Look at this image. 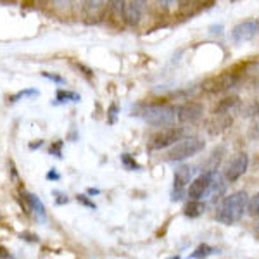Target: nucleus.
Listing matches in <instances>:
<instances>
[{
	"mask_svg": "<svg viewBox=\"0 0 259 259\" xmlns=\"http://www.w3.org/2000/svg\"><path fill=\"white\" fill-rule=\"evenodd\" d=\"M247 202H249L247 192L244 190L233 192L232 195H228V197L221 200L218 209H216V220L223 225L237 223V221L242 220L245 211H247Z\"/></svg>",
	"mask_w": 259,
	"mask_h": 259,
	"instance_id": "1",
	"label": "nucleus"
},
{
	"mask_svg": "<svg viewBox=\"0 0 259 259\" xmlns=\"http://www.w3.org/2000/svg\"><path fill=\"white\" fill-rule=\"evenodd\" d=\"M206 147V142L199 137H187V139H180L177 144H173V147L168 152V159L173 162L185 161L189 157L199 154L200 150Z\"/></svg>",
	"mask_w": 259,
	"mask_h": 259,
	"instance_id": "2",
	"label": "nucleus"
},
{
	"mask_svg": "<svg viewBox=\"0 0 259 259\" xmlns=\"http://www.w3.org/2000/svg\"><path fill=\"white\" fill-rule=\"evenodd\" d=\"M177 106L154 104L144 111V119L152 126H171L177 121Z\"/></svg>",
	"mask_w": 259,
	"mask_h": 259,
	"instance_id": "3",
	"label": "nucleus"
},
{
	"mask_svg": "<svg viewBox=\"0 0 259 259\" xmlns=\"http://www.w3.org/2000/svg\"><path fill=\"white\" fill-rule=\"evenodd\" d=\"M239 74L232 73V71H227V73H221L218 76L207 78L206 81L202 83V90L206 94H223V92L232 90L233 87H237L239 83Z\"/></svg>",
	"mask_w": 259,
	"mask_h": 259,
	"instance_id": "4",
	"label": "nucleus"
},
{
	"mask_svg": "<svg viewBox=\"0 0 259 259\" xmlns=\"http://www.w3.org/2000/svg\"><path fill=\"white\" fill-rule=\"evenodd\" d=\"M183 137V130L182 128H168L162 130V132L156 133L150 140V149L152 150H161L166 149L169 145L177 144V142Z\"/></svg>",
	"mask_w": 259,
	"mask_h": 259,
	"instance_id": "5",
	"label": "nucleus"
},
{
	"mask_svg": "<svg viewBox=\"0 0 259 259\" xmlns=\"http://www.w3.org/2000/svg\"><path fill=\"white\" fill-rule=\"evenodd\" d=\"M247 168H249V156L245 152H239L228 162L227 169H225V178L228 182H237L242 175H245Z\"/></svg>",
	"mask_w": 259,
	"mask_h": 259,
	"instance_id": "6",
	"label": "nucleus"
},
{
	"mask_svg": "<svg viewBox=\"0 0 259 259\" xmlns=\"http://www.w3.org/2000/svg\"><path fill=\"white\" fill-rule=\"evenodd\" d=\"M204 114V107L199 102H185L178 106L177 109V119L183 124H192L199 121Z\"/></svg>",
	"mask_w": 259,
	"mask_h": 259,
	"instance_id": "7",
	"label": "nucleus"
},
{
	"mask_svg": "<svg viewBox=\"0 0 259 259\" xmlns=\"http://www.w3.org/2000/svg\"><path fill=\"white\" fill-rule=\"evenodd\" d=\"M259 35V21H242L232 30V38L237 44L252 40L254 36Z\"/></svg>",
	"mask_w": 259,
	"mask_h": 259,
	"instance_id": "8",
	"label": "nucleus"
},
{
	"mask_svg": "<svg viewBox=\"0 0 259 259\" xmlns=\"http://www.w3.org/2000/svg\"><path fill=\"white\" fill-rule=\"evenodd\" d=\"M211 177H212V173L204 171V173L199 175L195 180H192L189 183V189H187V195H189L190 199H202L204 195L207 194V190H209Z\"/></svg>",
	"mask_w": 259,
	"mask_h": 259,
	"instance_id": "9",
	"label": "nucleus"
},
{
	"mask_svg": "<svg viewBox=\"0 0 259 259\" xmlns=\"http://www.w3.org/2000/svg\"><path fill=\"white\" fill-rule=\"evenodd\" d=\"M192 175H194V168L190 166H180L175 171V182H173V200H180L183 195V189L190 183Z\"/></svg>",
	"mask_w": 259,
	"mask_h": 259,
	"instance_id": "10",
	"label": "nucleus"
},
{
	"mask_svg": "<svg viewBox=\"0 0 259 259\" xmlns=\"http://www.w3.org/2000/svg\"><path fill=\"white\" fill-rule=\"evenodd\" d=\"M240 99L239 97H225L223 100H220L218 106L214 107V114H227L233 116L235 112L240 111Z\"/></svg>",
	"mask_w": 259,
	"mask_h": 259,
	"instance_id": "11",
	"label": "nucleus"
},
{
	"mask_svg": "<svg viewBox=\"0 0 259 259\" xmlns=\"http://www.w3.org/2000/svg\"><path fill=\"white\" fill-rule=\"evenodd\" d=\"M225 190H227V183H225V178L221 177L218 171H212L211 185H209V190H207L206 195H209L211 200H216V199H220L221 195L225 194Z\"/></svg>",
	"mask_w": 259,
	"mask_h": 259,
	"instance_id": "12",
	"label": "nucleus"
},
{
	"mask_svg": "<svg viewBox=\"0 0 259 259\" xmlns=\"http://www.w3.org/2000/svg\"><path fill=\"white\" fill-rule=\"evenodd\" d=\"M24 197V200H26V204H28V207L35 212V216L38 218L40 221H45L47 220V214H45V206H44V202L36 197V195H33V194H28V192H23L21 194Z\"/></svg>",
	"mask_w": 259,
	"mask_h": 259,
	"instance_id": "13",
	"label": "nucleus"
},
{
	"mask_svg": "<svg viewBox=\"0 0 259 259\" xmlns=\"http://www.w3.org/2000/svg\"><path fill=\"white\" fill-rule=\"evenodd\" d=\"M233 123L232 116H227V114H214L212 119L209 121V133L216 135V133H221L225 132L230 124Z\"/></svg>",
	"mask_w": 259,
	"mask_h": 259,
	"instance_id": "14",
	"label": "nucleus"
},
{
	"mask_svg": "<svg viewBox=\"0 0 259 259\" xmlns=\"http://www.w3.org/2000/svg\"><path fill=\"white\" fill-rule=\"evenodd\" d=\"M142 9H144V6H140V4L133 2V0H130L126 4V11H124V18L132 26H135V24L140 23L142 19Z\"/></svg>",
	"mask_w": 259,
	"mask_h": 259,
	"instance_id": "15",
	"label": "nucleus"
},
{
	"mask_svg": "<svg viewBox=\"0 0 259 259\" xmlns=\"http://www.w3.org/2000/svg\"><path fill=\"white\" fill-rule=\"evenodd\" d=\"M204 212H206V204L200 202L199 199H192L185 206V209H183V214H185L187 218H199Z\"/></svg>",
	"mask_w": 259,
	"mask_h": 259,
	"instance_id": "16",
	"label": "nucleus"
},
{
	"mask_svg": "<svg viewBox=\"0 0 259 259\" xmlns=\"http://www.w3.org/2000/svg\"><path fill=\"white\" fill-rule=\"evenodd\" d=\"M81 97L74 92H64L59 90L57 92V97H56V104H64V102H80Z\"/></svg>",
	"mask_w": 259,
	"mask_h": 259,
	"instance_id": "17",
	"label": "nucleus"
},
{
	"mask_svg": "<svg viewBox=\"0 0 259 259\" xmlns=\"http://www.w3.org/2000/svg\"><path fill=\"white\" fill-rule=\"evenodd\" d=\"M111 11L116 18H124V11H126V0H109Z\"/></svg>",
	"mask_w": 259,
	"mask_h": 259,
	"instance_id": "18",
	"label": "nucleus"
},
{
	"mask_svg": "<svg viewBox=\"0 0 259 259\" xmlns=\"http://www.w3.org/2000/svg\"><path fill=\"white\" fill-rule=\"evenodd\" d=\"M247 214L249 216H257L259 214V192L256 195H252V197L249 199L247 202Z\"/></svg>",
	"mask_w": 259,
	"mask_h": 259,
	"instance_id": "19",
	"label": "nucleus"
},
{
	"mask_svg": "<svg viewBox=\"0 0 259 259\" xmlns=\"http://www.w3.org/2000/svg\"><path fill=\"white\" fill-rule=\"evenodd\" d=\"M212 252H216V249H212V247H209V245H200V247H197L194 250V252L190 254V257H206V256H209V254H212Z\"/></svg>",
	"mask_w": 259,
	"mask_h": 259,
	"instance_id": "20",
	"label": "nucleus"
},
{
	"mask_svg": "<svg viewBox=\"0 0 259 259\" xmlns=\"http://www.w3.org/2000/svg\"><path fill=\"white\" fill-rule=\"evenodd\" d=\"M249 137L250 139H259V112L256 116H252L249 123Z\"/></svg>",
	"mask_w": 259,
	"mask_h": 259,
	"instance_id": "21",
	"label": "nucleus"
},
{
	"mask_svg": "<svg viewBox=\"0 0 259 259\" xmlns=\"http://www.w3.org/2000/svg\"><path fill=\"white\" fill-rule=\"evenodd\" d=\"M28 95H38V90H21L19 94H16V95H12V97H9L11 102H18L19 99H23V97H28Z\"/></svg>",
	"mask_w": 259,
	"mask_h": 259,
	"instance_id": "22",
	"label": "nucleus"
},
{
	"mask_svg": "<svg viewBox=\"0 0 259 259\" xmlns=\"http://www.w3.org/2000/svg\"><path fill=\"white\" fill-rule=\"evenodd\" d=\"M121 162H123L128 169H139V164H137V162L133 161L128 154H123V156H121Z\"/></svg>",
	"mask_w": 259,
	"mask_h": 259,
	"instance_id": "23",
	"label": "nucleus"
},
{
	"mask_svg": "<svg viewBox=\"0 0 259 259\" xmlns=\"http://www.w3.org/2000/svg\"><path fill=\"white\" fill-rule=\"evenodd\" d=\"M240 111L244 112L242 116H256L259 112V107L256 106V104H249V106H245L244 109H242V106H240Z\"/></svg>",
	"mask_w": 259,
	"mask_h": 259,
	"instance_id": "24",
	"label": "nucleus"
},
{
	"mask_svg": "<svg viewBox=\"0 0 259 259\" xmlns=\"http://www.w3.org/2000/svg\"><path fill=\"white\" fill-rule=\"evenodd\" d=\"M85 4H87V7H89L90 12H95V11H99L100 7H102L104 0H85Z\"/></svg>",
	"mask_w": 259,
	"mask_h": 259,
	"instance_id": "25",
	"label": "nucleus"
},
{
	"mask_svg": "<svg viewBox=\"0 0 259 259\" xmlns=\"http://www.w3.org/2000/svg\"><path fill=\"white\" fill-rule=\"evenodd\" d=\"M50 154L52 156H56V157H62V142H56V144L50 147Z\"/></svg>",
	"mask_w": 259,
	"mask_h": 259,
	"instance_id": "26",
	"label": "nucleus"
},
{
	"mask_svg": "<svg viewBox=\"0 0 259 259\" xmlns=\"http://www.w3.org/2000/svg\"><path fill=\"white\" fill-rule=\"evenodd\" d=\"M76 199H78V202L85 204V206H87V207H90V209H95V207H97L94 202H92V200H89V197H87V195H78Z\"/></svg>",
	"mask_w": 259,
	"mask_h": 259,
	"instance_id": "27",
	"label": "nucleus"
},
{
	"mask_svg": "<svg viewBox=\"0 0 259 259\" xmlns=\"http://www.w3.org/2000/svg\"><path fill=\"white\" fill-rule=\"evenodd\" d=\"M45 78H49V80H52V81H56V83H59V85H62V83H66V80L62 76H57V74H50V73H41Z\"/></svg>",
	"mask_w": 259,
	"mask_h": 259,
	"instance_id": "28",
	"label": "nucleus"
},
{
	"mask_svg": "<svg viewBox=\"0 0 259 259\" xmlns=\"http://www.w3.org/2000/svg\"><path fill=\"white\" fill-rule=\"evenodd\" d=\"M59 173H57L56 169H50L49 173H47V180H59Z\"/></svg>",
	"mask_w": 259,
	"mask_h": 259,
	"instance_id": "29",
	"label": "nucleus"
},
{
	"mask_svg": "<svg viewBox=\"0 0 259 259\" xmlns=\"http://www.w3.org/2000/svg\"><path fill=\"white\" fill-rule=\"evenodd\" d=\"M116 112H118V107H116V106H112V107H111V111H109V114H111V123H114Z\"/></svg>",
	"mask_w": 259,
	"mask_h": 259,
	"instance_id": "30",
	"label": "nucleus"
},
{
	"mask_svg": "<svg viewBox=\"0 0 259 259\" xmlns=\"http://www.w3.org/2000/svg\"><path fill=\"white\" fill-rule=\"evenodd\" d=\"M0 257H11V254L7 252V249L0 247Z\"/></svg>",
	"mask_w": 259,
	"mask_h": 259,
	"instance_id": "31",
	"label": "nucleus"
},
{
	"mask_svg": "<svg viewBox=\"0 0 259 259\" xmlns=\"http://www.w3.org/2000/svg\"><path fill=\"white\" fill-rule=\"evenodd\" d=\"M41 145H44V142H41V140H38V142H36V144H31V145H30V149H36V147H41Z\"/></svg>",
	"mask_w": 259,
	"mask_h": 259,
	"instance_id": "32",
	"label": "nucleus"
},
{
	"mask_svg": "<svg viewBox=\"0 0 259 259\" xmlns=\"http://www.w3.org/2000/svg\"><path fill=\"white\" fill-rule=\"evenodd\" d=\"M56 2H57V6H66L69 0H56Z\"/></svg>",
	"mask_w": 259,
	"mask_h": 259,
	"instance_id": "33",
	"label": "nucleus"
},
{
	"mask_svg": "<svg viewBox=\"0 0 259 259\" xmlns=\"http://www.w3.org/2000/svg\"><path fill=\"white\" fill-rule=\"evenodd\" d=\"M89 194H90V195H97V194H99V190H97V189H89Z\"/></svg>",
	"mask_w": 259,
	"mask_h": 259,
	"instance_id": "34",
	"label": "nucleus"
},
{
	"mask_svg": "<svg viewBox=\"0 0 259 259\" xmlns=\"http://www.w3.org/2000/svg\"><path fill=\"white\" fill-rule=\"evenodd\" d=\"M133 2L140 4V6H145V4H147V0H133Z\"/></svg>",
	"mask_w": 259,
	"mask_h": 259,
	"instance_id": "35",
	"label": "nucleus"
},
{
	"mask_svg": "<svg viewBox=\"0 0 259 259\" xmlns=\"http://www.w3.org/2000/svg\"><path fill=\"white\" fill-rule=\"evenodd\" d=\"M199 4H212V0H197Z\"/></svg>",
	"mask_w": 259,
	"mask_h": 259,
	"instance_id": "36",
	"label": "nucleus"
},
{
	"mask_svg": "<svg viewBox=\"0 0 259 259\" xmlns=\"http://www.w3.org/2000/svg\"><path fill=\"white\" fill-rule=\"evenodd\" d=\"M159 2H162V4H171V2H175V0H159Z\"/></svg>",
	"mask_w": 259,
	"mask_h": 259,
	"instance_id": "37",
	"label": "nucleus"
},
{
	"mask_svg": "<svg viewBox=\"0 0 259 259\" xmlns=\"http://www.w3.org/2000/svg\"><path fill=\"white\" fill-rule=\"evenodd\" d=\"M257 216H259V214H257ZM257 228H259V221H257Z\"/></svg>",
	"mask_w": 259,
	"mask_h": 259,
	"instance_id": "38",
	"label": "nucleus"
}]
</instances>
